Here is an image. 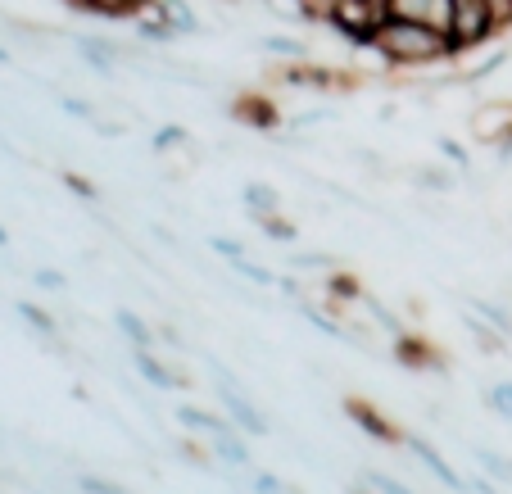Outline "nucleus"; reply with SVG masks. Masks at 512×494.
I'll use <instances>...</instances> for the list:
<instances>
[{
    "instance_id": "6e6552de",
    "label": "nucleus",
    "mask_w": 512,
    "mask_h": 494,
    "mask_svg": "<svg viewBox=\"0 0 512 494\" xmlns=\"http://www.w3.org/2000/svg\"><path fill=\"white\" fill-rule=\"evenodd\" d=\"M141 14H155L159 23H168V28L177 32V37H195V32H204L200 14H195L186 0H150Z\"/></svg>"
},
{
    "instance_id": "c85d7f7f",
    "label": "nucleus",
    "mask_w": 512,
    "mask_h": 494,
    "mask_svg": "<svg viewBox=\"0 0 512 494\" xmlns=\"http://www.w3.org/2000/svg\"><path fill=\"white\" fill-rule=\"evenodd\" d=\"M236 272H241V277H250L254 286H277V277H272L268 268H263V263H250V259H241V263H232Z\"/></svg>"
},
{
    "instance_id": "c756f323",
    "label": "nucleus",
    "mask_w": 512,
    "mask_h": 494,
    "mask_svg": "<svg viewBox=\"0 0 512 494\" xmlns=\"http://www.w3.org/2000/svg\"><path fill=\"white\" fill-rule=\"evenodd\" d=\"M363 481H368L372 490H381V494H413L404 481H395V476H386V472H368Z\"/></svg>"
},
{
    "instance_id": "4c0bfd02",
    "label": "nucleus",
    "mask_w": 512,
    "mask_h": 494,
    "mask_svg": "<svg viewBox=\"0 0 512 494\" xmlns=\"http://www.w3.org/2000/svg\"><path fill=\"white\" fill-rule=\"evenodd\" d=\"M64 5H73V10H82V5H87V0H64Z\"/></svg>"
},
{
    "instance_id": "7c9ffc66",
    "label": "nucleus",
    "mask_w": 512,
    "mask_h": 494,
    "mask_svg": "<svg viewBox=\"0 0 512 494\" xmlns=\"http://www.w3.org/2000/svg\"><path fill=\"white\" fill-rule=\"evenodd\" d=\"M32 281H37V291H64L68 286V277L59 268H37L32 272Z\"/></svg>"
},
{
    "instance_id": "72a5a7b5",
    "label": "nucleus",
    "mask_w": 512,
    "mask_h": 494,
    "mask_svg": "<svg viewBox=\"0 0 512 494\" xmlns=\"http://www.w3.org/2000/svg\"><path fill=\"white\" fill-rule=\"evenodd\" d=\"M331 5H336V0H295V10H300L304 19H318V23L331 14Z\"/></svg>"
},
{
    "instance_id": "423d86ee",
    "label": "nucleus",
    "mask_w": 512,
    "mask_h": 494,
    "mask_svg": "<svg viewBox=\"0 0 512 494\" xmlns=\"http://www.w3.org/2000/svg\"><path fill=\"white\" fill-rule=\"evenodd\" d=\"M404 449H408V454H413L417 463H422L440 485H449V490H472V481H467V476H458L454 467L445 463V454L431 445V440H422V436H413V431H404Z\"/></svg>"
},
{
    "instance_id": "9d476101",
    "label": "nucleus",
    "mask_w": 512,
    "mask_h": 494,
    "mask_svg": "<svg viewBox=\"0 0 512 494\" xmlns=\"http://www.w3.org/2000/svg\"><path fill=\"white\" fill-rule=\"evenodd\" d=\"M395 354H399V363H404V368H413V372H440V368H445V363H440V354H435L422 336H413V331L395 336Z\"/></svg>"
},
{
    "instance_id": "aec40b11",
    "label": "nucleus",
    "mask_w": 512,
    "mask_h": 494,
    "mask_svg": "<svg viewBox=\"0 0 512 494\" xmlns=\"http://www.w3.org/2000/svg\"><path fill=\"white\" fill-rule=\"evenodd\" d=\"M14 309H19V318L28 322V327L37 331V336H46V340H59V322L50 318V313L41 309V304H32V300H19V304H14Z\"/></svg>"
},
{
    "instance_id": "2f4dec72",
    "label": "nucleus",
    "mask_w": 512,
    "mask_h": 494,
    "mask_svg": "<svg viewBox=\"0 0 512 494\" xmlns=\"http://www.w3.org/2000/svg\"><path fill=\"white\" fill-rule=\"evenodd\" d=\"M209 245H213V254H223L227 263H241V259H245V245L232 241V236H213Z\"/></svg>"
},
{
    "instance_id": "f704fd0d",
    "label": "nucleus",
    "mask_w": 512,
    "mask_h": 494,
    "mask_svg": "<svg viewBox=\"0 0 512 494\" xmlns=\"http://www.w3.org/2000/svg\"><path fill=\"white\" fill-rule=\"evenodd\" d=\"M290 263H295V268H336V259H331V254H290Z\"/></svg>"
},
{
    "instance_id": "39448f33",
    "label": "nucleus",
    "mask_w": 512,
    "mask_h": 494,
    "mask_svg": "<svg viewBox=\"0 0 512 494\" xmlns=\"http://www.w3.org/2000/svg\"><path fill=\"white\" fill-rule=\"evenodd\" d=\"M345 413H349V422H354V427L363 431V436H372V440H377V445H390V449H399V445H404V431H399L395 422H390V417L381 413L377 404H372V399H358V395H349V399H345Z\"/></svg>"
},
{
    "instance_id": "dca6fc26",
    "label": "nucleus",
    "mask_w": 512,
    "mask_h": 494,
    "mask_svg": "<svg viewBox=\"0 0 512 494\" xmlns=\"http://www.w3.org/2000/svg\"><path fill=\"white\" fill-rule=\"evenodd\" d=\"M232 114H236V118H241V123L259 127V132H272V127H277V123H281V118H277V109H272V105H268V100H263V96H245V100H241V105H236V109H232Z\"/></svg>"
},
{
    "instance_id": "7ed1b4c3",
    "label": "nucleus",
    "mask_w": 512,
    "mask_h": 494,
    "mask_svg": "<svg viewBox=\"0 0 512 494\" xmlns=\"http://www.w3.org/2000/svg\"><path fill=\"white\" fill-rule=\"evenodd\" d=\"M386 19H390V0H336L322 23H327L336 37H345L349 46L372 50V41H377V32Z\"/></svg>"
},
{
    "instance_id": "1a4fd4ad",
    "label": "nucleus",
    "mask_w": 512,
    "mask_h": 494,
    "mask_svg": "<svg viewBox=\"0 0 512 494\" xmlns=\"http://www.w3.org/2000/svg\"><path fill=\"white\" fill-rule=\"evenodd\" d=\"M449 10H454V0H390L395 19L431 23V28H449Z\"/></svg>"
},
{
    "instance_id": "ea45409f",
    "label": "nucleus",
    "mask_w": 512,
    "mask_h": 494,
    "mask_svg": "<svg viewBox=\"0 0 512 494\" xmlns=\"http://www.w3.org/2000/svg\"><path fill=\"white\" fill-rule=\"evenodd\" d=\"M354 494H363V490H354Z\"/></svg>"
},
{
    "instance_id": "e433bc0d",
    "label": "nucleus",
    "mask_w": 512,
    "mask_h": 494,
    "mask_svg": "<svg viewBox=\"0 0 512 494\" xmlns=\"http://www.w3.org/2000/svg\"><path fill=\"white\" fill-rule=\"evenodd\" d=\"M5 245H10V232H5V227H0V250H5Z\"/></svg>"
},
{
    "instance_id": "393cba45",
    "label": "nucleus",
    "mask_w": 512,
    "mask_h": 494,
    "mask_svg": "<svg viewBox=\"0 0 512 494\" xmlns=\"http://www.w3.org/2000/svg\"><path fill=\"white\" fill-rule=\"evenodd\" d=\"M254 223L263 227V236H272V241H295V223H286L281 214H268V218H254Z\"/></svg>"
},
{
    "instance_id": "2eb2a0df",
    "label": "nucleus",
    "mask_w": 512,
    "mask_h": 494,
    "mask_svg": "<svg viewBox=\"0 0 512 494\" xmlns=\"http://www.w3.org/2000/svg\"><path fill=\"white\" fill-rule=\"evenodd\" d=\"M322 295H327V304H363V281L349 277V272H331V277H322Z\"/></svg>"
},
{
    "instance_id": "f257e3e1",
    "label": "nucleus",
    "mask_w": 512,
    "mask_h": 494,
    "mask_svg": "<svg viewBox=\"0 0 512 494\" xmlns=\"http://www.w3.org/2000/svg\"><path fill=\"white\" fill-rule=\"evenodd\" d=\"M372 50H377L386 64H395V68H431V64H454L458 59V50H454V41H449L445 28L413 23V19H395V14L381 23Z\"/></svg>"
},
{
    "instance_id": "c9c22d12",
    "label": "nucleus",
    "mask_w": 512,
    "mask_h": 494,
    "mask_svg": "<svg viewBox=\"0 0 512 494\" xmlns=\"http://www.w3.org/2000/svg\"><path fill=\"white\" fill-rule=\"evenodd\" d=\"M254 494H286V485L268 472H254Z\"/></svg>"
},
{
    "instance_id": "5701e85b",
    "label": "nucleus",
    "mask_w": 512,
    "mask_h": 494,
    "mask_svg": "<svg viewBox=\"0 0 512 494\" xmlns=\"http://www.w3.org/2000/svg\"><path fill=\"white\" fill-rule=\"evenodd\" d=\"M476 458L485 463V472H490L494 481H508V485H512V458L494 454V449H485V445H476Z\"/></svg>"
},
{
    "instance_id": "f03ea898",
    "label": "nucleus",
    "mask_w": 512,
    "mask_h": 494,
    "mask_svg": "<svg viewBox=\"0 0 512 494\" xmlns=\"http://www.w3.org/2000/svg\"><path fill=\"white\" fill-rule=\"evenodd\" d=\"M499 28H508V23L499 19V10H494L490 0H454L445 32H449L458 55H472V50L490 46V41L499 37Z\"/></svg>"
},
{
    "instance_id": "473e14b6",
    "label": "nucleus",
    "mask_w": 512,
    "mask_h": 494,
    "mask_svg": "<svg viewBox=\"0 0 512 494\" xmlns=\"http://www.w3.org/2000/svg\"><path fill=\"white\" fill-rule=\"evenodd\" d=\"M413 182L417 186H435V191H449V186H454V177H445V168H417Z\"/></svg>"
},
{
    "instance_id": "ddd939ff",
    "label": "nucleus",
    "mask_w": 512,
    "mask_h": 494,
    "mask_svg": "<svg viewBox=\"0 0 512 494\" xmlns=\"http://www.w3.org/2000/svg\"><path fill=\"white\" fill-rule=\"evenodd\" d=\"M132 368L141 372V377L150 381L155 390H177V381H182L164 359H159L155 349H132Z\"/></svg>"
},
{
    "instance_id": "a878e982",
    "label": "nucleus",
    "mask_w": 512,
    "mask_h": 494,
    "mask_svg": "<svg viewBox=\"0 0 512 494\" xmlns=\"http://www.w3.org/2000/svg\"><path fill=\"white\" fill-rule=\"evenodd\" d=\"M59 109H64V114H73V118H82V123H96V118H100V109L87 105L82 96H64V100H59Z\"/></svg>"
},
{
    "instance_id": "9b49d317",
    "label": "nucleus",
    "mask_w": 512,
    "mask_h": 494,
    "mask_svg": "<svg viewBox=\"0 0 512 494\" xmlns=\"http://www.w3.org/2000/svg\"><path fill=\"white\" fill-rule=\"evenodd\" d=\"M232 417H223V413H209V408H200V404H177V427L182 431H191V436H204V440H213L218 431L227 427Z\"/></svg>"
},
{
    "instance_id": "a211bd4d",
    "label": "nucleus",
    "mask_w": 512,
    "mask_h": 494,
    "mask_svg": "<svg viewBox=\"0 0 512 494\" xmlns=\"http://www.w3.org/2000/svg\"><path fill=\"white\" fill-rule=\"evenodd\" d=\"M263 50L268 55H277V59H286V64H304V59H313V50H309V41H300V37H263Z\"/></svg>"
},
{
    "instance_id": "cd10ccee",
    "label": "nucleus",
    "mask_w": 512,
    "mask_h": 494,
    "mask_svg": "<svg viewBox=\"0 0 512 494\" xmlns=\"http://www.w3.org/2000/svg\"><path fill=\"white\" fill-rule=\"evenodd\" d=\"M59 182H64V186H68V191H73V195H82V200H91V204L100 200V191H96V186H91V182H87V177H82V173H59Z\"/></svg>"
},
{
    "instance_id": "f8f14e48",
    "label": "nucleus",
    "mask_w": 512,
    "mask_h": 494,
    "mask_svg": "<svg viewBox=\"0 0 512 494\" xmlns=\"http://www.w3.org/2000/svg\"><path fill=\"white\" fill-rule=\"evenodd\" d=\"M209 454L227 467H250V445L241 440V427H236V422H227V427L209 440Z\"/></svg>"
},
{
    "instance_id": "4468645a",
    "label": "nucleus",
    "mask_w": 512,
    "mask_h": 494,
    "mask_svg": "<svg viewBox=\"0 0 512 494\" xmlns=\"http://www.w3.org/2000/svg\"><path fill=\"white\" fill-rule=\"evenodd\" d=\"M241 200H245V209H250V218H268V214L286 209V200H281V191L272 182H245Z\"/></svg>"
},
{
    "instance_id": "20e7f679",
    "label": "nucleus",
    "mask_w": 512,
    "mask_h": 494,
    "mask_svg": "<svg viewBox=\"0 0 512 494\" xmlns=\"http://www.w3.org/2000/svg\"><path fill=\"white\" fill-rule=\"evenodd\" d=\"M467 132L476 146H503L512 136V100H481L467 114Z\"/></svg>"
},
{
    "instance_id": "58836bf2",
    "label": "nucleus",
    "mask_w": 512,
    "mask_h": 494,
    "mask_svg": "<svg viewBox=\"0 0 512 494\" xmlns=\"http://www.w3.org/2000/svg\"><path fill=\"white\" fill-rule=\"evenodd\" d=\"M5 59H10V55H5V50H0V64H5Z\"/></svg>"
},
{
    "instance_id": "412c9836",
    "label": "nucleus",
    "mask_w": 512,
    "mask_h": 494,
    "mask_svg": "<svg viewBox=\"0 0 512 494\" xmlns=\"http://www.w3.org/2000/svg\"><path fill=\"white\" fill-rule=\"evenodd\" d=\"M467 309L481 313V318L490 322V327H499L503 336L512 340V318H508V309H503V304H490V300H481V295H472V300H467Z\"/></svg>"
},
{
    "instance_id": "6ab92c4d",
    "label": "nucleus",
    "mask_w": 512,
    "mask_h": 494,
    "mask_svg": "<svg viewBox=\"0 0 512 494\" xmlns=\"http://www.w3.org/2000/svg\"><path fill=\"white\" fill-rule=\"evenodd\" d=\"M150 0H87L82 10L87 14H100V19H136Z\"/></svg>"
},
{
    "instance_id": "b1692460",
    "label": "nucleus",
    "mask_w": 512,
    "mask_h": 494,
    "mask_svg": "<svg viewBox=\"0 0 512 494\" xmlns=\"http://www.w3.org/2000/svg\"><path fill=\"white\" fill-rule=\"evenodd\" d=\"M485 404H490L499 417H508V422H512V381H494V386L485 390Z\"/></svg>"
},
{
    "instance_id": "f3484780",
    "label": "nucleus",
    "mask_w": 512,
    "mask_h": 494,
    "mask_svg": "<svg viewBox=\"0 0 512 494\" xmlns=\"http://www.w3.org/2000/svg\"><path fill=\"white\" fill-rule=\"evenodd\" d=\"M118 331H123L127 340H132V349H155V327L141 318V313H132V309H118Z\"/></svg>"
},
{
    "instance_id": "4be33fe9",
    "label": "nucleus",
    "mask_w": 512,
    "mask_h": 494,
    "mask_svg": "<svg viewBox=\"0 0 512 494\" xmlns=\"http://www.w3.org/2000/svg\"><path fill=\"white\" fill-rule=\"evenodd\" d=\"M186 146H191V132H186V127H177V123L159 127V136H155V155H168V150H186Z\"/></svg>"
},
{
    "instance_id": "0eeeda50",
    "label": "nucleus",
    "mask_w": 512,
    "mask_h": 494,
    "mask_svg": "<svg viewBox=\"0 0 512 494\" xmlns=\"http://www.w3.org/2000/svg\"><path fill=\"white\" fill-rule=\"evenodd\" d=\"M218 399H223L227 417H232L245 436H268V417H263L250 399H245V390L236 386V381H223V386H218Z\"/></svg>"
},
{
    "instance_id": "bb28decb",
    "label": "nucleus",
    "mask_w": 512,
    "mask_h": 494,
    "mask_svg": "<svg viewBox=\"0 0 512 494\" xmlns=\"http://www.w3.org/2000/svg\"><path fill=\"white\" fill-rule=\"evenodd\" d=\"M78 490L82 494H127L118 481H105V476H78Z\"/></svg>"
}]
</instances>
